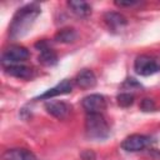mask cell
Returning a JSON list of instances; mask_svg holds the SVG:
<instances>
[{
  "label": "cell",
  "instance_id": "obj_1",
  "mask_svg": "<svg viewBox=\"0 0 160 160\" xmlns=\"http://www.w3.org/2000/svg\"><path fill=\"white\" fill-rule=\"evenodd\" d=\"M41 9L39 6V4L36 2H31L22 8H20L9 26V35L11 39H19L22 38L32 26V24L35 22V19L40 15Z\"/></svg>",
  "mask_w": 160,
  "mask_h": 160
},
{
  "label": "cell",
  "instance_id": "obj_4",
  "mask_svg": "<svg viewBox=\"0 0 160 160\" xmlns=\"http://www.w3.org/2000/svg\"><path fill=\"white\" fill-rule=\"evenodd\" d=\"M29 50L20 45H11L10 48L5 49L1 55V64L4 68L12 66V65H21L29 58Z\"/></svg>",
  "mask_w": 160,
  "mask_h": 160
},
{
  "label": "cell",
  "instance_id": "obj_3",
  "mask_svg": "<svg viewBox=\"0 0 160 160\" xmlns=\"http://www.w3.org/2000/svg\"><path fill=\"white\" fill-rule=\"evenodd\" d=\"M134 70L138 75L150 76L160 71V58L140 55L134 61Z\"/></svg>",
  "mask_w": 160,
  "mask_h": 160
},
{
  "label": "cell",
  "instance_id": "obj_7",
  "mask_svg": "<svg viewBox=\"0 0 160 160\" xmlns=\"http://www.w3.org/2000/svg\"><path fill=\"white\" fill-rule=\"evenodd\" d=\"M45 110L54 118H56L59 120H64L69 116V114L71 111V106L64 101L49 100L45 102Z\"/></svg>",
  "mask_w": 160,
  "mask_h": 160
},
{
  "label": "cell",
  "instance_id": "obj_18",
  "mask_svg": "<svg viewBox=\"0 0 160 160\" xmlns=\"http://www.w3.org/2000/svg\"><path fill=\"white\" fill-rule=\"evenodd\" d=\"M81 158L82 160H95V154L90 150H85L81 152Z\"/></svg>",
  "mask_w": 160,
  "mask_h": 160
},
{
  "label": "cell",
  "instance_id": "obj_6",
  "mask_svg": "<svg viewBox=\"0 0 160 160\" xmlns=\"http://www.w3.org/2000/svg\"><path fill=\"white\" fill-rule=\"evenodd\" d=\"M81 105L88 114H101L106 108V101L100 94H90L82 99Z\"/></svg>",
  "mask_w": 160,
  "mask_h": 160
},
{
  "label": "cell",
  "instance_id": "obj_19",
  "mask_svg": "<svg viewBox=\"0 0 160 160\" xmlns=\"http://www.w3.org/2000/svg\"><path fill=\"white\" fill-rule=\"evenodd\" d=\"M115 4L118 5V6H135V5H138L139 2L138 1H115Z\"/></svg>",
  "mask_w": 160,
  "mask_h": 160
},
{
  "label": "cell",
  "instance_id": "obj_9",
  "mask_svg": "<svg viewBox=\"0 0 160 160\" xmlns=\"http://www.w3.org/2000/svg\"><path fill=\"white\" fill-rule=\"evenodd\" d=\"M39 50H40V54H39V62L45 65V66H52L58 62V55L56 52L50 48L48 46V42L46 41H40L35 45Z\"/></svg>",
  "mask_w": 160,
  "mask_h": 160
},
{
  "label": "cell",
  "instance_id": "obj_15",
  "mask_svg": "<svg viewBox=\"0 0 160 160\" xmlns=\"http://www.w3.org/2000/svg\"><path fill=\"white\" fill-rule=\"evenodd\" d=\"M78 38V34L74 29H70V28H66V29H61L60 31L56 32L55 35V40L59 41V42H64V44H70V42H74Z\"/></svg>",
  "mask_w": 160,
  "mask_h": 160
},
{
  "label": "cell",
  "instance_id": "obj_5",
  "mask_svg": "<svg viewBox=\"0 0 160 160\" xmlns=\"http://www.w3.org/2000/svg\"><path fill=\"white\" fill-rule=\"evenodd\" d=\"M151 144V138L141 134H132L125 138L121 142V148L128 152H136L144 150Z\"/></svg>",
  "mask_w": 160,
  "mask_h": 160
},
{
  "label": "cell",
  "instance_id": "obj_12",
  "mask_svg": "<svg viewBox=\"0 0 160 160\" xmlns=\"http://www.w3.org/2000/svg\"><path fill=\"white\" fill-rule=\"evenodd\" d=\"M104 20L105 22L108 24V26L111 29V30H115V31H119V30H122L124 26L126 25V19L124 15L119 14V12H114V11H109L104 15Z\"/></svg>",
  "mask_w": 160,
  "mask_h": 160
},
{
  "label": "cell",
  "instance_id": "obj_14",
  "mask_svg": "<svg viewBox=\"0 0 160 160\" xmlns=\"http://www.w3.org/2000/svg\"><path fill=\"white\" fill-rule=\"evenodd\" d=\"M5 72L16 79H30L32 76V70L24 65H12L5 68Z\"/></svg>",
  "mask_w": 160,
  "mask_h": 160
},
{
  "label": "cell",
  "instance_id": "obj_11",
  "mask_svg": "<svg viewBox=\"0 0 160 160\" xmlns=\"http://www.w3.org/2000/svg\"><path fill=\"white\" fill-rule=\"evenodd\" d=\"M75 84L81 89H89L92 88L96 84V76L92 70L90 69H82L75 78Z\"/></svg>",
  "mask_w": 160,
  "mask_h": 160
},
{
  "label": "cell",
  "instance_id": "obj_10",
  "mask_svg": "<svg viewBox=\"0 0 160 160\" xmlns=\"http://www.w3.org/2000/svg\"><path fill=\"white\" fill-rule=\"evenodd\" d=\"M2 160H38L35 154L24 148L9 149L2 154Z\"/></svg>",
  "mask_w": 160,
  "mask_h": 160
},
{
  "label": "cell",
  "instance_id": "obj_16",
  "mask_svg": "<svg viewBox=\"0 0 160 160\" xmlns=\"http://www.w3.org/2000/svg\"><path fill=\"white\" fill-rule=\"evenodd\" d=\"M116 100H118V104L122 108H128L130 105H132L134 102V95L132 94H129V92H121L116 96Z\"/></svg>",
  "mask_w": 160,
  "mask_h": 160
},
{
  "label": "cell",
  "instance_id": "obj_2",
  "mask_svg": "<svg viewBox=\"0 0 160 160\" xmlns=\"http://www.w3.org/2000/svg\"><path fill=\"white\" fill-rule=\"evenodd\" d=\"M85 132L91 140H104L110 134V128L102 114H88L85 119Z\"/></svg>",
  "mask_w": 160,
  "mask_h": 160
},
{
  "label": "cell",
  "instance_id": "obj_8",
  "mask_svg": "<svg viewBox=\"0 0 160 160\" xmlns=\"http://www.w3.org/2000/svg\"><path fill=\"white\" fill-rule=\"evenodd\" d=\"M72 90V82L68 79L61 80L59 84H56L54 88L46 90L45 92H42L41 95H39L38 98H35V100H50L54 96H59V95H65V94H70Z\"/></svg>",
  "mask_w": 160,
  "mask_h": 160
},
{
  "label": "cell",
  "instance_id": "obj_13",
  "mask_svg": "<svg viewBox=\"0 0 160 160\" xmlns=\"http://www.w3.org/2000/svg\"><path fill=\"white\" fill-rule=\"evenodd\" d=\"M68 6L78 18H88L91 14V6L86 1L82 0H70L68 1Z\"/></svg>",
  "mask_w": 160,
  "mask_h": 160
},
{
  "label": "cell",
  "instance_id": "obj_17",
  "mask_svg": "<svg viewBox=\"0 0 160 160\" xmlns=\"http://www.w3.org/2000/svg\"><path fill=\"white\" fill-rule=\"evenodd\" d=\"M140 108L144 110V111H151L155 109V102L152 99H142L141 104H140Z\"/></svg>",
  "mask_w": 160,
  "mask_h": 160
}]
</instances>
